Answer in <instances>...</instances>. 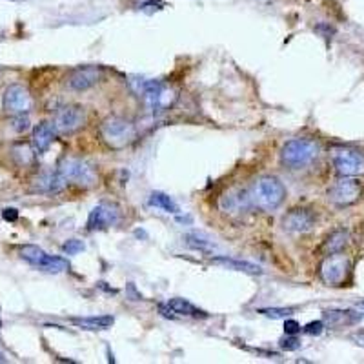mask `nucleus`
Here are the masks:
<instances>
[{"mask_svg":"<svg viewBox=\"0 0 364 364\" xmlns=\"http://www.w3.org/2000/svg\"><path fill=\"white\" fill-rule=\"evenodd\" d=\"M330 324H341V323H355L357 318H360V315H353V311H326L324 314Z\"/></svg>","mask_w":364,"mask_h":364,"instance_id":"25","label":"nucleus"},{"mask_svg":"<svg viewBox=\"0 0 364 364\" xmlns=\"http://www.w3.org/2000/svg\"><path fill=\"white\" fill-rule=\"evenodd\" d=\"M0 326H2V323H0Z\"/></svg>","mask_w":364,"mask_h":364,"instance_id":"37","label":"nucleus"},{"mask_svg":"<svg viewBox=\"0 0 364 364\" xmlns=\"http://www.w3.org/2000/svg\"><path fill=\"white\" fill-rule=\"evenodd\" d=\"M318 144L311 139H294L288 141L281 149V161L290 170H301L310 166L318 157Z\"/></svg>","mask_w":364,"mask_h":364,"instance_id":"3","label":"nucleus"},{"mask_svg":"<svg viewBox=\"0 0 364 364\" xmlns=\"http://www.w3.org/2000/svg\"><path fill=\"white\" fill-rule=\"evenodd\" d=\"M58 173L71 184H77L80 188H93L99 181L95 168L87 161L79 157H66L58 164Z\"/></svg>","mask_w":364,"mask_h":364,"instance_id":"5","label":"nucleus"},{"mask_svg":"<svg viewBox=\"0 0 364 364\" xmlns=\"http://www.w3.org/2000/svg\"><path fill=\"white\" fill-rule=\"evenodd\" d=\"M120 211L117 204L112 203H100L97 204L93 210H91L90 217H87V228L91 232L95 230H106V228H112L119 223Z\"/></svg>","mask_w":364,"mask_h":364,"instance_id":"11","label":"nucleus"},{"mask_svg":"<svg viewBox=\"0 0 364 364\" xmlns=\"http://www.w3.org/2000/svg\"><path fill=\"white\" fill-rule=\"evenodd\" d=\"M53 128L60 135H71L86 124V112L80 106H64L53 117Z\"/></svg>","mask_w":364,"mask_h":364,"instance_id":"9","label":"nucleus"},{"mask_svg":"<svg viewBox=\"0 0 364 364\" xmlns=\"http://www.w3.org/2000/svg\"><path fill=\"white\" fill-rule=\"evenodd\" d=\"M281 348L286 350V352H294V350H299V348H301V341L294 336L286 337V339L281 341Z\"/></svg>","mask_w":364,"mask_h":364,"instance_id":"29","label":"nucleus"},{"mask_svg":"<svg viewBox=\"0 0 364 364\" xmlns=\"http://www.w3.org/2000/svg\"><path fill=\"white\" fill-rule=\"evenodd\" d=\"M70 268V262L64 259V257H57V255H48V259L44 261V264L41 266V269L50 273H60L66 272Z\"/></svg>","mask_w":364,"mask_h":364,"instance_id":"24","label":"nucleus"},{"mask_svg":"<svg viewBox=\"0 0 364 364\" xmlns=\"http://www.w3.org/2000/svg\"><path fill=\"white\" fill-rule=\"evenodd\" d=\"M102 77V70L99 66L77 68L68 77V86L75 91H84L95 86Z\"/></svg>","mask_w":364,"mask_h":364,"instance_id":"14","label":"nucleus"},{"mask_svg":"<svg viewBox=\"0 0 364 364\" xmlns=\"http://www.w3.org/2000/svg\"><path fill=\"white\" fill-rule=\"evenodd\" d=\"M18 253H21V259H24V261L29 262L31 266H37V268H41V266L44 264L46 259H48V253H46L42 248H38V246H33V245L22 246Z\"/></svg>","mask_w":364,"mask_h":364,"instance_id":"23","label":"nucleus"},{"mask_svg":"<svg viewBox=\"0 0 364 364\" xmlns=\"http://www.w3.org/2000/svg\"><path fill=\"white\" fill-rule=\"evenodd\" d=\"M186 245L195 250H200V252L213 250V242L210 239H204L203 233H190V235H186Z\"/></svg>","mask_w":364,"mask_h":364,"instance_id":"26","label":"nucleus"},{"mask_svg":"<svg viewBox=\"0 0 364 364\" xmlns=\"http://www.w3.org/2000/svg\"><path fill=\"white\" fill-rule=\"evenodd\" d=\"M363 184L357 178L343 177L330 188L328 199H330L331 204H336L339 208L352 206V204H355L363 197Z\"/></svg>","mask_w":364,"mask_h":364,"instance_id":"6","label":"nucleus"},{"mask_svg":"<svg viewBox=\"0 0 364 364\" xmlns=\"http://www.w3.org/2000/svg\"><path fill=\"white\" fill-rule=\"evenodd\" d=\"M2 217H4V220L15 223V220L18 219V211L15 210V208H6V210L2 211Z\"/></svg>","mask_w":364,"mask_h":364,"instance_id":"33","label":"nucleus"},{"mask_svg":"<svg viewBox=\"0 0 364 364\" xmlns=\"http://www.w3.org/2000/svg\"><path fill=\"white\" fill-rule=\"evenodd\" d=\"M253 206L261 208L262 211L277 210L286 197V188L281 182V178L273 177V175H262L253 182L252 190H250Z\"/></svg>","mask_w":364,"mask_h":364,"instance_id":"1","label":"nucleus"},{"mask_svg":"<svg viewBox=\"0 0 364 364\" xmlns=\"http://www.w3.org/2000/svg\"><path fill=\"white\" fill-rule=\"evenodd\" d=\"M100 136L112 149H124L135 142L136 128L122 117H108L100 124Z\"/></svg>","mask_w":364,"mask_h":364,"instance_id":"4","label":"nucleus"},{"mask_svg":"<svg viewBox=\"0 0 364 364\" xmlns=\"http://www.w3.org/2000/svg\"><path fill=\"white\" fill-rule=\"evenodd\" d=\"M66 186V181L63 178V175L58 171H44V173L37 175L31 182V191L33 193H42V195H53L63 191Z\"/></svg>","mask_w":364,"mask_h":364,"instance_id":"15","label":"nucleus"},{"mask_svg":"<svg viewBox=\"0 0 364 364\" xmlns=\"http://www.w3.org/2000/svg\"><path fill=\"white\" fill-rule=\"evenodd\" d=\"M11 155L15 159L18 166L26 168V166H31L35 162V148L31 144H26V142H18L11 148Z\"/></svg>","mask_w":364,"mask_h":364,"instance_id":"20","label":"nucleus"},{"mask_svg":"<svg viewBox=\"0 0 364 364\" xmlns=\"http://www.w3.org/2000/svg\"><path fill=\"white\" fill-rule=\"evenodd\" d=\"M213 264H219V266H224V268L228 269H235V272H242V273H250V275H259V273H262L261 266L253 264V262H248V261H237V259H228V257H217V259H213Z\"/></svg>","mask_w":364,"mask_h":364,"instance_id":"18","label":"nucleus"},{"mask_svg":"<svg viewBox=\"0 0 364 364\" xmlns=\"http://www.w3.org/2000/svg\"><path fill=\"white\" fill-rule=\"evenodd\" d=\"M282 226L286 232L291 233H304L310 232L315 226V215L306 208H297V210L288 211L282 219Z\"/></svg>","mask_w":364,"mask_h":364,"instance_id":"13","label":"nucleus"},{"mask_svg":"<svg viewBox=\"0 0 364 364\" xmlns=\"http://www.w3.org/2000/svg\"><path fill=\"white\" fill-rule=\"evenodd\" d=\"M348 240H350V235H348L346 230H337V232H333L330 237H328L323 250L328 253V255H331V253H341L344 248H346Z\"/></svg>","mask_w":364,"mask_h":364,"instance_id":"22","label":"nucleus"},{"mask_svg":"<svg viewBox=\"0 0 364 364\" xmlns=\"http://www.w3.org/2000/svg\"><path fill=\"white\" fill-rule=\"evenodd\" d=\"M0 363H6V357H4V353L0 352Z\"/></svg>","mask_w":364,"mask_h":364,"instance_id":"36","label":"nucleus"},{"mask_svg":"<svg viewBox=\"0 0 364 364\" xmlns=\"http://www.w3.org/2000/svg\"><path fill=\"white\" fill-rule=\"evenodd\" d=\"M350 339H352L353 343L359 344V346L364 348V331H359V333H353V336L350 337Z\"/></svg>","mask_w":364,"mask_h":364,"instance_id":"34","label":"nucleus"},{"mask_svg":"<svg viewBox=\"0 0 364 364\" xmlns=\"http://www.w3.org/2000/svg\"><path fill=\"white\" fill-rule=\"evenodd\" d=\"M73 323L84 330H108L113 324L112 315H99V317L73 318Z\"/></svg>","mask_w":364,"mask_h":364,"instance_id":"19","label":"nucleus"},{"mask_svg":"<svg viewBox=\"0 0 364 364\" xmlns=\"http://www.w3.org/2000/svg\"><path fill=\"white\" fill-rule=\"evenodd\" d=\"M136 93L142 97L146 108L151 115H161V113L168 112L177 100V91L161 80L141 79V86Z\"/></svg>","mask_w":364,"mask_h":364,"instance_id":"2","label":"nucleus"},{"mask_svg":"<svg viewBox=\"0 0 364 364\" xmlns=\"http://www.w3.org/2000/svg\"><path fill=\"white\" fill-rule=\"evenodd\" d=\"M13 128L17 129V132H26L29 128V119L24 115H17L15 120H13Z\"/></svg>","mask_w":364,"mask_h":364,"instance_id":"31","label":"nucleus"},{"mask_svg":"<svg viewBox=\"0 0 364 364\" xmlns=\"http://www.w3.org/2000/svg\"><path fill=\"white\" fill-rule=\"evenodd\" d=\"M55 128L51 122H41L38 126H35L33 129V141H31V144H33L35 151H38V154H44V151H48L50 149V146L53 144L55 141Z\"/></svg>","mask_w":364,"mask_h":364,"instance_id":"17","label":"nucleus"},{"mask_svg":"<svg viewBox=\"0 0 364 364\" xmlns=\"http://www.w3.org/2000/svg\"><path fill=\"white\" fill-rule=\"evenodd\" d=\"M357 310H359L360 314H364V301H363V302H359V304H357Z\"/></svg>","mask_w":364,"mask_h":364,"instance_id":"35","label":"nucleus"},{"mask_svg":"<svg viewBox=\"0 0 364 364\" xmlns=\"http://www.w3.org/2000/svg\"><path fill=\"white\" fill-rule=\"evenodd\" d=\"M333 166L337 173L343 177H359L364 175V155L353 148H336L333 154Z\"/></svg>","mask_w":364,"mask_h":364,"instance_id":"7","label":"nucleus"},{"mask_svg":"<svg viewBox=\"0 0 364 364\" xmlns=\"http://www.w3.org/2000/svg\"><path fill=\"white\" fill-rule=\"evenodd\" d=\"M220 210L228 215H240L248 211L253 206L252 197H250V191L239 190V188H233V190H228L226 193L220 197L219 203Z\"/></svg>","mask_w":364,"mask_h":364,"instance_id":"12","label":"nucleus"},{"mask_svg":"<svg viewBox=\"0 0 364 364\" xmlns=\"http://www.w3.org/2000/svg\"><path fill=\"white\" fill-rule=\"evenodd\" d=\"M350 273V261L341 253H331L321 264V279L328 286H339L346 281Z\"/></svg>","mask_w":364,"mask_h":364,"instance_id":"10","label":"nucleus"},{"mask_svg":"<svg viewBox=\"0 0 364 364\" xmlns=\"http://www.w3.org/2000/svg\"><path fill=\"white\" fill-rule=\"evenodd\" d=\"M148 204L151 208H159V210L166 211V213H178V206L173 199H171L170 195L162 193V191H154V193L149 195Z\"/></svg>","mask_w":364,"mask_h":364,"instance_id":"21","label":"nucleus"},{"mask_svg":"<svg viewBox=\"0 0 364 364\" xmlns=\"http://www.w3.org/2000/svg\"><path fill=\"white\" fill-rule=\"evenodd\" d=\"M161 314L164 317H208L206 311L199 310L197 306H193L190 301L186 299H170L166 304L159 306Z\"/></svg>","mask_w":364,"mask_h":364,"instance_id":"16","label":"nucleus"},{"mask_svg":"<svg viewBox=\"0 0 364 364\" xmlns=\"http://www.w3.org/2000/svg\"><path fill=\"white\" fill-rule=\"evenodd\" d=\"M323 328H324L323 321H314V323L304 326V331H306L308 336H318V333H323Z\"/></svg>","mask_w":364,"mask_h":364,"instance_id":"30","label":"nucleus"},{"mask_svg":"<svg viewBox=\"0 0 364 364\" xmlns=\"http://www.w3.org/2000/svg\"><path fill=\"white\" fill-rule=\"evenodd\" d=\"M259 314L266 315L269 318H286L294 314L291 308H264V310H259Z\"/></svg>","mask_w":364,"mask_h":364,"instance_id":"27","label":"nucleus"},{"mask_svg":"<svg viewBox=\"0 0 364 364\" xmlns=\"http://www.w3.org/2000/svg\"><path fill=\"white\" fill-rule=\"evenodd\" d=\"M284 331H286V336H295V333L301 331V324H299L297 321H294V318H288V321L284 323Z\"/></svg>","mask_w":364,"mask_h":364,"instance_id":"32","label":"nucleus"},{"mask_svg":"<svg viewBox=\"0 0 364 364\" xmlns=\"http://www.w3.org/2000/svg\"><path fill=\"white\" fill-rule=\"evenodd\" d=\"M2 108L8 115H26L33 109V97L29 93L28 87L22 84H11L8 90L4 91L2 97Z\"/></svg>","mask_w":364,"mask_h":364,"instance_id":"8","label":"nucleus"},{"mask_svg":"<svg viewBox=\"0 0 364 364\" xmlns=\"http://www.w3.org/2000/svg\"><path fill=\"white\" fill-rule=\"evenodd\" d=\"M84 248H86V246H84L82 240L71 239V240H68L66 245L63 246V252L68 253V255H77V253L84 252Z\"/></svg>","mask_w":364,"mask_h":364,"instance_id":"28","label":"nucleus"}]
</instances>
